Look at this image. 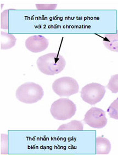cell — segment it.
I'll list each match as a JSON object with an SVG mask.
<instances>
[{
  "label": "cell",
  "mask_w": 118,
  "mask_h": 155,
  "mask_svg": "<svg viewBox=\"0 0 118 155\" xmlns=\"http://www.w3.org/2000/svg\"><path fill=\"white\" fill-rule=\"evenodd\" d=\"M40 71L44 74L54 75L64 69L66 61L58 53H49L39 57L36 61Z\"/></svg>",
  "instance_id": "cell-1"
},
{
  "label": "cell",
  "mask_w": 118,
  "mask_h": 155,
  "mask_svg": "<svg viewBox=\"0 0 118 155\" xmlns=\"http://www.w3.org/2000/svg\"><path fill=\"white\" fill-rule=\"evenodd\" d=\"M44 95L42 87L37 84L27 82L17 89L16 96L17 100L26 104H33L41 100Z\"/></svg>",
  "instance_id": "cell-2"
},
{
  "label": "cell",
  "mask_w": 118,
  "mask_h": 155,
  "mask_svg": "<svg viewBox=\"0 0 118 155\" xmlns=\"http://www.w3.org/2000/svg\"><path fill=\"white\" fill-rule=\"evenodd\" d=\"M76 111L75 104L66 98H61L54 101L50 109V113L54 119L62 121L71 119Z\"/></svg>",
  "instance_id": "cell-3"
},
{
  "label": "cell",
  "mask_w": 118,
  "mask_h": 155,
  "mask_svg": "<svg viewBox=\"0 0 118 155\" xmlns=\"http://www.w3.org/2000/svg\"><path fill=\"white\" fill-rule=\"evenodd\" d=\"M54 91L60 97H69L79 92V84L71 77H63L54 81L52 84Z\"/></svg>",
  "instance_id": "cell-4"
},
{
  "label": "cell",
  "mask_w": 118,
  "mask_h": 155,
  "mask_svg": "<svg viewBox=\"0 0 118 155\" xmlns=\"http://www.w3.org/2000/svg\"><path fill=\"white\" fill-rule=\"evenodd\" d=\"M106 92L105 86L96 83L88 84L82 89L81 97L90 105H95L101 101Z\"/></svg>",
  "instance_id": "cell-5"
},
{
  "label": "cell",
  "mask_w": 118,
  "mask_h": 155,
  "mask_svg": "<svg viewBox=\"0 0 118 155\" xmlns=\"http://www.w3.org/2000/svg\"><path fill=\"white\" fill-rule=\"evenodd\" d=\"M84 121L91 127L100 129L107 125L108 120L106 112L103 110L92 107L85 114Z\"/></svg>",
  "instance_id": "cell-6"
},
{
  "label": "cell",
  "mask_w": 118,
  "mask_h": 155,
  "mask_svg": "<svg viewBox=\"0 0 118 155\" xmlns=\"http://www.w3.org/2000/svg\"><path fill=\"white\" fill-rule=\"evenodd\" d=\"M26 47L32 53H38L46 50L48 47V39L42 35L30 36L26 40Z\"/></svg>",
  "instance_id": "cell-7"
},
{
  "label": "cell",
  "mask_w": 118,
  "mask_h": 155,
  "mask_svg": "<svg viewBox=\"0 0 118 155\" xmlns=\"http://www.w3.org/2000/svg\"><path fill=\"white\" fill-rule=\"evenodd\" d=\"M103 43L108 49L118 52V30L116 33H107L102 36Z\"/></svg>",
  "instance_id": "cell-8"
},
{
  "label": "cell",
  "mask_w": 118,
  "mask_h": 155,
  "mask_svg": "<svg viewBox=\"0 0 118 155\" xmlns=\"http://www.w3.org/2000/svg\"><path fill=\"white\" fill-rule=\"evenodd\" d=\"M96 153L97 155H107L111 150V144L108 139L98 137L96 139Z\"/></svg>",
  "instance_id": "cell-9"
},
{
  "label": "cell",
  "mask_w": 118,
  "mask_h": 155,
  "mask_svg": "<svg viewBox=\"0 0 118 155\" xmlns=\"http://www.w3.org/2000/svg\"><path fill=\"white\" fill-rule=\"evenodd\" d=\"M17 41L15 36L11 34L1 31V49H9L13 47Z\"/></svg>",
  "instance_id": "cell-10"
},
{
  "label": "cell",
  "mask_w": 118,
  "mask_h": 155,
  "mask_svg": "<svg viewBox=\"0 0 118 155\" xmlns=\"http://www.w3.org/2000/svg\"><path fill=\"white\" fill-rule=\"evenodd\" d=\"M84 125L81 121L72 120L70 122L59 126L58 130H83Z\"/></svg>",
  "instance_id": "cell-11"
},
{
  "label": "cell",
  "mask_w": 118,
  "mask_h": 155,
  "mask_svg": "<svg viewBox=\"0 0 118 155\" xmlns=\"http://www.w3.org/2000/svg\"><path fill=\"white\" fill-rule=\"evenodd\" d=\"M107 113L111 118L118 120V98L110 105L107 109Z\"/></svg>",
  "instance_id": "cell-12"
},
{
  "label": "cell",
  "mask_w": 118,
  "mask_h": 155,
  "mask_svg": "<svg viewBox=\"0 0 118 155\" xmlns=\"http://www.w3.org/2000/svg\"><path fill=\"white\" fill-rule=\"evenodd\" d=\"M107 89L110 90L113 94L118 92V74L113 75L110 79L109 83L107 84Z\"/></svg>",
  "instance_id": "cell-13"
},
{
  "label": "cell",
  "mask_w": 118,
  "mask_h": 155,
  "mask_svg": "<svg viewBox=\"0 0 118 155\" xmlns=\"http://www.w3.org/2000/svg\"><path fill=\"white\" fill-rule=\"evenodd\" d=\"M9 10H6L1 13V28L3 29H8V12Z\"/></svg>",
  "instance_id": "cell-14"
}]
</instances>
